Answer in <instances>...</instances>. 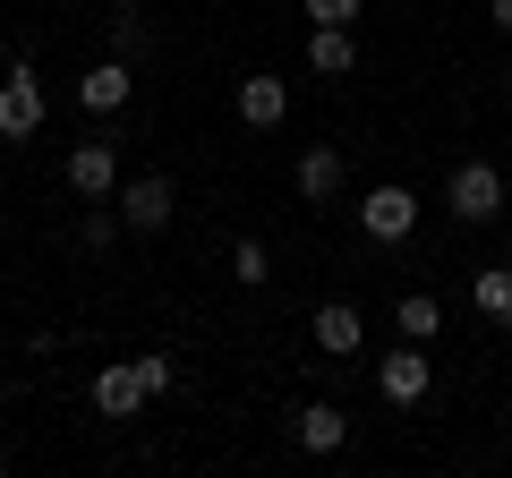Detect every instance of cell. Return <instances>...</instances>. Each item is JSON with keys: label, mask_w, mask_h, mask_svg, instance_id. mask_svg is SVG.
I'll return each instance as SVG.
<instances>
[{"label": "cell", "mask_w": 512, "mask_h": 478, "mask_svg": "<svg viewBox=\"0 0 512 478\" xmlns=\"http://www.w3.org/2000/svg\"><path fill=\"white\" fill-rule=\"evenodd\" d=\"M512 197V180L495 163H453V180H444V214L453 222H495Z\"/></svg>", "instance_id": "obj_1"}, {"label": "cell", "mask_w": 512, "mask_h": 478, "mask_svg": "<svg viewBox=\"0 0 512 478\" xmlns=\"http://www.w3.org/2000/svg\"><path fill=\"white\" fill-rule=\"evenodd\" d=\"M359 231H367V239H384V248H393V239H410V231H419V197H410L402 180L367 188V197H359Z\"/></svg>", "instance_id": "obj_2"}, {"label": "cell", "mask_w": 512, "mask_h": 478, "mask_svg": "<svg viewBox=\"0 0 512 478\" xmlns=\"http://www.w3.org/2000/svg\"><path fill=\"white\" fill-rule=\"evenodd\" d=\"M111 205H120V222H128V231H171V205H180V188H171L163 180V171H146V180H120V197H111Z\"/></svg>", "instance_id": "obj_3"}, {"label": "cell", "mask_w": 512, "mask_h": 478, "mask_svg": "<svg viewBox=\"0 0 512 478\" xmlns=\"http://www.w3.org/2000/svg\"><path fill=\"white\" fill-rule=\"evenodd\" d=\"M69 188H77L86 205L120 197V146H111V137H86V146H69Z\"/></svg>", "instance_id": "obj_4"}, {"label": "cell", "mask_w": 512, "mask_h": 478, "mask_svg": "<svg viewBox=\"0 0 512 478\" xmlns=\"http://www.w3.org/2000/svg\"><path fill=\"white\" fill-rule=\"evenodd\" d=\"M43 129V86H35V69H9L0 77V137H9V146H26V137Z\"/></svg>", "instance_id": "obj_5"}, {"label": "cell", "mask_w": 512, "mask_h": 478, "mask_svg": "<svg viewBox=\"0 0 512 478\" xmlns=\"http://www.w3.org/2000/svg\"><path fill=\"white\" fill-rule=\"evenodd\" d=\"M128 94H137V60H120V52H111V60H94V69L77 77V103H86L94 120H111V111H128Z\"/></svg>", "instance_id": "obj_6"}, {"label": "cell", "mask_w": 512, "mask_h": 478, "mask_svg": "<svg viewBox=\"0 0 512 478\" xmlns=\"http://www.w3.org/2000/svg\"><path fill=\"white\" fill-rule=\"evenodd\" d=\"M384 402H427V385H436V368H427V342H402V350H384V368H376Z\"/></svg>", "instance_id": "obj_7"}, {"label": "cell", "mask_w": 512, "mask_h": 478, "mask_svg": "<svg viewBox=\"0 0 512 478\" xmlns=\"http://www.w3.org/2000/svg\"><path fill=\"white\" fill-rule=\"evenodd\" d=\"M239 120H248V129H282V120H291V77H239Z\"/></svg>", "instance_id": "obj_8"}, {"label": "cell", "mask_w": 512, "mask_h": 478, "mask_svg": "<svg viewBox=\"0 0 512 478\" xmlns=\"http://www.w3.org/2000/svg\"><path fill=\"white\" fill-rule=\"evenodd\" d=\"M291 180H299V197H308V205H333L350 188V163H342V146H308Z\"/></svg>", "instance_id": "obj_9"}, {"label": "cell", "mask_w": 512, "mask_h": 478, "mask_svg": "<svg viewBox=\"0 0 512 478\" xmlns=\"http://www.w3.org/2000/svg\"><path fill=\"white\" fill-rule=\"evenodd\" d=\"M359 342H367L359 299H325V308H316V350H333V359H359Z\"/></svg>", "instance_id": "obj_10"}, {"label": "cell", "mask_w": 512, "mask_h": 478, "mask_svg": "<svg viewBox=\"0 0 512 478\" xmlns=\"http://www.w3.org/2000/svg\"><path fill=\"white\" fill-rule=\"evenodd\" d=\"M146 402H154V393H146V376H137V359H128V368H103V376H94V410H103V419H137Z\"/></svg>", "instance_id": "obj_11"}, {"label": "cell", "mask_w": 512, "mask_h": 478, "mask_svg": "<svg viewBox=\"0 0 512 478\" xmlns=\"http://www.w3.org/2000/svg\"><path fill=\"white\" fill-rule=\"evenodd\" d=\"M342 444H350V410H333V402H308V410H299V453L325 461V453H342Z\"/></svg>", "instance_id": "obj_12"}, {"label": "cell", "mask_w": 512, "mask_h": 478, "mask_svg": "<svg viewBox=\"0 0 512 478\" xmlns=\"http://www.w3.org/2000/svg\"><path fill=\"white\" fill-rule=\"evenodd\" d=\"M308 69H316V77H350V69H359V26H316Z\"/></svg>", "instance_id": "obj_13"}, {"label": "cell", "mask_w": 512, "mask_h": 478, "mask_svg": "<svg viewBox=\"0 0 512 478\" xmlns=\"http://www.w3.org/2000/svg\"><path fill=\"white\" fill-rule=\"evenodd\" d=\"M393 325H402V342H436L444 333V299L436 291H402L393 299Z\"/></svg>", "instance_id": "obj_14"}, {"label": "cell", "mask_w": 512, "mask_h": 478, "mask_svg": "<svg viewBox=\"0 0 512 478\" xmlns=\"http://www.w3.org/2000/svg\"><path fill=\"white\" fill-rule=\"evenodd\" d=\"M470 308L487 325H512V265H478L470 274Z\"/></svg>", "instance_id": "obj_15"}, {"label": "cell", "mask_w": 512, "mask_h": 478, "mask_svg": "<svg viewBox=\"0 0 512 478\" xmlns=\"http://www.w3.org/2000/svg\"><path fill=\"white\" fill-rule=\"evenodd\" d=\"M111 52H120V60H154V26H146V9H111Z\"/></svg>", "instance_id": "obj_16"}, {"label": "cell", "mask_w": 512, "mask_h": 478, "mask_svg": "<svg viewBox=\"0 0 512 478\" xmlns=\"http://www.w3.org/2000/svg\"><path fill=\"white\" fill-rule=\"evenodd\" d=\"M231 282H239V291H265V282H274V257H265V239H239V248H231Z\"/></svg>", "instance_id": "obj_17"}, {"label": "cell", "mask_w": 512, "mask_h": 478, "mask_svg": "<svg viewBox=\"0 0 512 478\" xmlns=\"http://www.w3.org/2000/svg\"><path fill=\"white\" fill-rule=\"evenodd\" d=\"M120 231H128V222H120V205H111V214H103V205H86V222H77V248H86V257H103V248H111Z\"/></svg>", "instance_id": "obj_18"}, {"label": "cell", "mask_w": 512, "mask_h": 478, "mask_svg": "<svg viewBox=\"0 0 512 478\" xmlns=\"http://www.w3.org/2000/svg\"><path fill=\"white\" fill-rule=\"evenodd\" d=\"M299 9H308V26H359L367 0H299Z\"/></svg>", "instance_id": "obj_19"}, {"label": "cell", "mask_w": 512, "mask_h": 478, "mask_svg": "<svg viewBox=\"0 0 512 478\" xmlns=\"http://www.w3.org/2000/svg\"><path fill=\"white\" fill-rule=\"evenodd\" d=\"M137 376H146V393H154V402L171 393V359H163V350H137Z\"/></svg>", "instance_id": "obj_20"}, {"label": "cell", "mask_w": 512, "mask_h": 478, "mask_svg": "<svg viewBox=\"0 0 512 478\" xmlns=\"http://www.w3.org/2000/svg\"><path fill=\"white\" fill-rule=\"evenodd\" d=\"M487 18H495V35H512V0H487Z\"/></svg>", "instance_id": "obj_21"}, {"label": "cell", "mask_w": 512, "mask_h": 478, "mask_svg": "<svg viewBox=\"0 0 512 478\" xmlns=\"http://www.w3.org/2000/svg\"><path fill=\"white\" fill-rule=\"evenodd\" d=\"M103 9H146V0H103Z\"/></svg>", "instance_id": "obj_22"}, {"label": "cell", "mask_w": 512, "mask_h": 478, "mask_svg": "<svg viewBox=\"0 0 512 478\" xmlns=\"http://www.w3.org/2000/svg\"><path fill=\"white\" fill-rule=\"evenodd\" d=\"M504 94H512V69H504Z\"/></svg>", "instance_id": "obj_23"}, {"label": "cell", "mask_w": 512, "mask_h": 478, "mask_svg": "<svg viewBox=\"0 0 512 478\" xmlns=\"http://www.w3.org/2000/svg\"><path fill=\"white\" fill-rule=\"evenodd\" d=\"M504 180H512V163H504Z\"/></svg>", "instance_id": "obj_24"}]
</instances>
